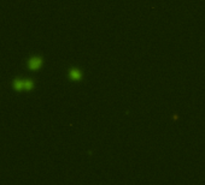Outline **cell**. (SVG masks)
Wrapping results in <instances>:
<instances>
[{
	"label": "cell",
	"instance_id": "3",
	"mask_svg": "<svg viewBox=\"0 0 205 185\" xmlns=\"http://www.w3.org/2000/svg\"><path fill=\"white\" fill-rule=\"evenodd\" d=\"M13 88H15L17 91L23 90V89H24V82L22 81L21 78H16V79L13 81Z\"/></svg>",
	"mask_w": 205,
	"mask_h": 185
},
{
	"label": "cell",
	"instance_id": "1",
	"mask_svg": "<svg viewBox=\"0 0 205 185\" xmlns=\"http://www.w3.org/2000/svg\"><path fill=\"white\" fill-rule=\"evenodd\" d=\"M42 65V58L41 57H33L28 60V67L30 70H37V68Z\"/></svg>",
	"mask_w": 205,
	"mask_h": 185
},
{
	"label": "cell",
	"instance_id": "4",
	"mask_svg": "<svg viewBox=\"0 0 205 185\" xmlns=\"http://www.w3.org/2000/svg\"><path fill=\"white\" fill-rule=\"evenodd\" d=\"M33 87H34V82L32 79H26V82H24V89L29 91V90L33 89Z\"/></svg>",
	"mask_w": 205,
	"mask_h": 185
},
{
	"label": "cell",
	"instance_id": "2",
	"mask_svg": "<svg viewBox=\"0 0 205 185\" xmlns=\"http://www.w3.org/2000/svg\"><path fill=\"white\" fill-rule=\"evenodd\" d=\"M69 76L74 81H80L82 77V74L80 72V70H77V68H71L70 72H69Z\"/></svg>",
	"mask_w": 205,
	"mask_h": 185
}]
</instances>
